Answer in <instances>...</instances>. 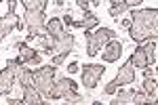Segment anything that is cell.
Listing matches in <instances>:
<instances>
[{"label":"cell","mask_w":158,"mask_h":105,"mask_svg":"<svg viewBox=\"0 0 158 105\" xmlns=\"http://www.w3.org/2000/svg\"><path fill=\"white\" fill-rule=\"evenodd\" d=\"M129 36L135 42H146L158 36V11L156 9H141L131 13V27Z\"/></svg>","instance_id":"1"},{"label":"cell","mask_w":158,"mask_h":105,"mask_svg":"<svg viewBox=\"0 0 158 105\" xmlns=\"http://www.w3.org/2000/svg\"><path fill=\"white\" fill-rule=\"evenodd\" d=\"M85 36H86V55H89V57H95L110 40L116 38V32L110 30V27H99L95 32H91V30L85 32Z\"/></svg>","instance_id":"2"},{"label":"cell","mask_w":158,"mask_h":105,"mask_svg":"<svg viewBox=\"0 0 158 105\" xmlns=\"http://www.w3.org/2000/svg\"><path fill=\"white\" fill-rule=\"evenodd\" d=\"M47 15L44 11H25L23 15V25L30 30V34H27V42L30 40H34V38H44L47 36Z\"/></svg>","instance_id":"3"},{"label":"cell","mask_w":158,"mask_h":105,"mask_svg":"<svg viewBox=\"0 0 158 105\" xmlns=\"http://www.w3.org/2000/svg\"><path fill=\"white\" fill-rule=\"evenodd\" d=\"M55 65L51 63V65H44V67H38L34 71V86H36V91L42 97H51V91H53V84H55Z\"/></svg>","instance_id":"4"},{"label":"cell","mask_w":158,"mask_h":105,"mask_svg":"<svg viewBox=\"0 0 158 105\" xmlns=\"http://www.w3.org/2000/svg\"><path fill=\"white\" fill-rule=\"evenodd\" d=\"M133 82H135V67L131 65V61H127V63L120 67L118 76L110 82V84H106L103 93H106V95H114L120 86H124V84H133Z\"/></svg>","instance_id":"5"},{"label":"cell","mask_w":158,"mask_h":105,"mask_svg":"<svg viewBox=\"0 0 158 105\" xmlns=\"http://www.w3.org/2000/svg\"><path fill=\"white\" fill-rule=\"evenodd\" d=\"M103 71H106V67L99 65V63L85 65V67H82V84H85V88H89V91L95 88L97 82L101 80V76H103Z\"/></svg>","instance_id":"6"},{"label":"cell","mask_w":158,"mask_h":105,"mask_svg":"<svg viewBox=\"0 0 158 105\" xmlns=\"http://www.w3.org/2000/svg\"><path fill=\"white\" fill-rule=\"evenodd\" d=\"M74 50V36L65 30L61 36H57L53 40V46H51V55H57V53H72Z\"/></svg>","instance_id":"7"},{"label":"cell","mask_w":158,"mask_h":105,"mask_svg":"<svg viewBox=\"0 0 158 105\" xmlns=\"http://www.w3.org/2000/svg\"><path fill=\"white\" fill-rule=\"evenodd\" d=\"M76 88H78V84L72 78H59V80L53 84V91H51L49 99H63L70 91H76Z\"/></svg>","instance_id":"8"},{"label":"cell","mask_w":158,"mask_h":105,"mask_svg":"<svg viewBox=\"0 0 158 105\" xmlns=\"http://www.w3.org/2000/svg\"><path fill=\"white\" fill-rule=\"evenodd\" d=\"M122 55V42L118 38H114V40H110L108 44L103 46L101 50V59L106 61V63H114V61H118Z\"/></svg>","instance_id":"9"},{"label":"cell","mask_w":158,"mask_h":105,"mask_svg":"<svg viewBox=\"0 0 158 105\" xmlns=\"http://www.w3.org/2000/svg\"><path fill=\"white\" fill-rule=\"evenodd\" d=\"M15 74H17V70H15V67H9V65L0 71V93H11L13 91Z\"/></svg>","instance_id":"10"},{"label":"cell","mask_w":158,"mask_h":105,"mask_svg":"<svg viewBox=\"0 0 158 105\" xmlns=\"http://www.w3.org/2000/svg\"><path fill=\"white\" fill-rule=\"evenodd\" d=\"M19 59L23 61V65H30V67H34V65H40V53H36V48L27 46L25 44L23 48H19Z\"/></svg>","instance_id":"11"},{"label":"cell","mask_w":158,"mask_h":105,"mask_svg":"<svg viewBox=\"0 0 158 105\" xmlns=\"http://www.w3.org/2000/svg\"><path fill=\"white\" fill-rule=\"evenodd\" d=\"M143 93H146V103H158V86H156V78L150 76L143 80Z\"/></svg>","instance_id":"12"},{"label":"cell","mask_w":158,"mask_h":105,"mask_svg":"<svg viewBox=\"0 0 158 105\" xmlns=\"http://www.w3.org/2000/svg\"><path fill=\"white\" fill-rule=\"evenodd\" d=\"M99 19L93 15V13H85V19H74L72 21V27H80V30H85V32H89V30H93V27H97Z\"/></svg>","instance_id":"13"},{"label":"cell","mask_w":158,"mask_h":105,"mask_svg":"<svg viewBox=\"0 0 158 105\" xmlns=\"http://www.w3.org/2000/svg\"><path fill=\"white\" fill-rule=\"evenodd\" d=\"M44 27H47V36H49L51 40H55L57 36H61L63 32H65V27H63V23H61V19H57V17H51L49 21L44 23Z\"/></svg>","instance_id":"14"},{"label":"cell","mask_w":158,"mask_h":105,"mask_svg":"<svg viewBox=\"0 0 158 105\" xmlns=\"http://www.w3.org/2000/svg\"><path fill=\"white\" fill-rule=\"evenodd\" d=\"M23 103L42 105V103H47V101H42V95L36 91V86H23Z\"/></svg>","instance_id":"15"},{"label":"cell","mask_w":158,"mask_h":105,"mask_svg":"<svg viewBox=\"0 0 158 105\" xmlns=\"http://www.w3.org/2000/svg\"><path fill=\"white\" fill-rule=\"evenodd\" d=\"M143 46V53H146V59H148V65H156V57H158V44H156V38H152V40H148L146 44H141Z\"/></svg>","instance_id":"16"},{"label":"cell","mask_w":158,"mask_h":105,"mask_svg":"<svg viewBox=\"0 0 158 105\" xmlns=\"http://www.w3.org/2000/svg\"><path fill=\"white\" fill-rule=\"evenodd\" d=\"M131 65L133 67H148V59H146V53H143V46H137L131 55Z\"/></svg>","instance_id":"17"},{"label":"cell","mask_w":158,"mask_h":105,"mask_svg":"<svg viewBox=\"0 0 158 105\" xmlns=\"http://www.w3.org/2000/svg\"><path fill=\"white\" fill-rule=\"evenodd\" d=\"M21 4L25 6V11H44L49 0H21Z\"/></svg>","instance_id":"18"},{"label":"cell","mask_w":158,"mask_h":105,"mask_svg":"<svg viewBox=\"0 0 158 105\" xmlns=\"http://www.w3.org/2000/svg\"><path fill=\"white\" fill-rule=\"evenodd\" d=\"M13 30H17V21H13V19H0V40L6 38Z\"/></svg>","instance_id":"19"},{"label":"cell","mask_w":158,"mask_h":105,"mask_svg":"<svg viewBox=\"0 0 158 105\" xmlns=\"http://www.w3.org/2000/svg\"><path fill=\"white\" fill-rule=\"evenodd\" d=\"M133 93L135 91H120V93L114 97V101H110L112 105H127L133 101Z\"/></svg>","instance_id":"20"},{"label":"cell","mask_w":158,"mask_h":105,"mask_svg":"<svg viewBox=\"0 0 158 105\" xmlns=\"http://www.w3.org/2000/svg\"><path fill=\"white\" fill-rule=\"evenodd\" d=\"M129 11V6L122 2V0H118V2H112V6H110V17H114V19H118V17H122V13Z\"/></svg>","instance_id":"21"},{"label":"cell","mask_w":158,"mask_h":105,"mask_svg":"<svg viewBox=\"0 0 158 105\" xmlns=\"http://www.w3.org/2000/svg\"><path fill=\"white\" fill-rule=\"evenodd\" d=\"M65 99V103H70V105H76V103H85V99L80 97V95L76 93V91H70V93L63 97Z\"/></svg>","instance_id":"22"},{"label":"cell","mask_w":158,"mask_h":105,"mask_svg":"<svg viewBox=\"0 0 158 105\" xmlns=\"http://www.w3.org/2000/svg\"><path fill=\"white\" fill-rule=\"evenodd\" d=\"M65 57H68V53H57V55H53V61H51V63H53L55 67H59L61 63L65 61Z\"/></svg>","instance_id":"23"},{"label":"cell","mask_w":158,"mask_h":105,"mask_svg":"<svg viewBox=\"0 0 158 105\" xmlns=\"http://www.w3.org/2000/svg\"><path fill=\"white\" fill-rule=\"evenodd\" d=\"M133 105H143L146 103V93H133Z\"/></svg>","instance_id":"24"},{"label":"cell","mask_w":158,"mask_h":105,"mask_svg":"<svg viewBox=\"0 0 158 105\" xmlns=\"http://www.w3.org/2000/svg\"><path fill=\"white\" fill-rule=\"evenodd\" d=\"M15 6H17V0H9V11H6V19L15 17Z\"/></svg>","instance_id":"25"},{"label":"cell","mask_w":158,"mask_h":105,"mask_svg":"<svg viewBox=\"0 0 158 105\" xmlns=\"http://www.w3.org/2000/svg\"><path fill=\"white\" fill-rule=\"evenodd\" d=\"M72 21H74V19H72V15H70V13H65V15H63V19H61V23H63V25H72Z\"/></svg>","instance_id":"26"},{"label":"cell","mask_w":158,"mask_h":105,"mask_svg":"<svg viewBox=\"0 0 158 105\" xmlns=\"http://www.w3.org/2000/svg\"><path fill=\"white\" fill-rule=\"evenodd\" d=\"M122 2H124V4H127L129 9H135V6H137V4H139L141 0H122Z\"/></svg>","instance_id":"27"},{"label":"cell","mask_w":158,"mask_h":105,"mask_svg":"<svg viewBox=\"0 0 158 105\" xmlns=\"http://www.w3.org/2000/svg\"><path fill=\"white\" fill-rule=\"evenodd\" d=\"M143 76H146V78H150V76H154V65H152V67H150V65H148V67H143Z\"/></svg>","instance_id":"28"},{"label":"cell","mask_w":158,"mask_h":105,"mask_svg":"<svg viewBox=\"0 0 158 105\" xmlns=\"http://www.w3.org/2000/svg\"><path fill=\"white\" fill-rule=\"evenodd\" d=\"M78 67H80L78 63H70V65H68V70H70V74H74V71H78Z\"/></svg>","instance_id":"29"},{"label":"cell","mask_w":158,"mask_h":105,"mask_svg":"<svg viewBox=\"0 0 158 105\" xmlns=\"http://www.w3.org/2000/svg\"><path fill=\"white\" fill-rule=\"evenodd\" d=\"M120 25L124 27V30H129V27H131V19H122V21H120Z\"/></svg>","instance_id":"30"},{"label":"cell","mask_w":158,"mask_h":105,"mask_svg":"<svg viewBox=\"0 0 158 105\" xmlns=\"http://www.w3.org/2000/svg\"><path fill=\"white\" fill-rule=\"evenodd\" d=\"M91 4H93V6H97V4H101V0H91Z\"/></svg>","instance_id":"31"},{"label":"cell","mask_w":158,"mask_h":105,"mask_svg":"<svg viewBox=\"0 0 158 105\" xmlns=\"http://www.w3.org/2000/svg\"><path fill=\"white\" fill-rule=\"evenodd\" d=\"M110 2H118V0H110Z\"/></svg>","instance_id":"32"},{"label":"cell","mask_w":158,"mask_h":105,"mask_svg":"<svg viewBox=\"0 0 158 105\" xmlns=\"http://www.w3.org/2000/svg\"><path fill=\"white\" fill-rule=\"evenodd\" d=\"M0 2H2V0H0Z\"/></svg>","instance_id":"33"},{"label":"cell","mask_w":158,"mask_h":105,"mask_svg":"<svg viewBox=\"0 0 158 105\" xmlns=\"http://www.w3.org/2000/svg\"><path fill=\"white\" fill-rule=\"evenodd\" d=\"M0 95H2V93H0Z\"/></svg>","instance_id":"34"}]
</instances>
